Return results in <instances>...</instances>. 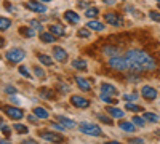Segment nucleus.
Segmentation results:
<instances>
[{"label":"nucleus","mask_w":160,"mask_h":144,"mask_svg":"<svg viewBox=\"0 0 160 144\" xmlns=\"http://www.w3.org/2000/svg\"><path fill=\"white\" fill-rule=\"evenodd\" d=\"M98 13H99V10L98 8H87V11H85V16L87 18H90V19H93V18H96L98 16Z\"/></svg>","instance_id":"nucleus-27"},{"label":"nucleus","mask_w":160,"mask_h":144,"mask_svg":"<svg viewBox=\"0 0 160 144\" xmlns=\"http://www.w3.org/2000/svg\"><path fill=\"white\" fill-rule=\"evenodd\" d=\"M53 55H55V59L58 62H66L68 58H69L68 51H66L64 48H61V47H55V48H53Z\"/></svg>","instance_id":"nucleus-9"},{"label":"nucleus","mask_w":160,"mask_h":144,"mask_svg":"<svg viewBox=\"0 0 160 144\" xmlns=\"http://www.w3.org/2000/svg\"><path fill=\"white\" fill-rule=\"evenodd\" d=\"M51 128H55V130H58V132H64V130H66V127H64L62 123H58V122H55V123H51Z\"/></svg>","instance_id":"nucleus-39"},{"label":"nucleus","mask_w":160,"mask_h":144,"mask_svg":"<svg viewBox=\"0 0 160 144\" xmlns=\"http://www.w3.org/2000/svg\"><path fill=\"white\" fill-rule=\"evenodd\" d=\"M3 111L7 112V115L13 120H21L24 117V112L19 109V107H3Z\"/></svg>","instance_id":"nucleus-7"},{"label":"nucleus","mask_w":160,"mask_h":144,"mask_svg":"<svg viewBox=\"0 0 160 144\" xmlns=\"http://www.w3.org/2000/svg\"><path fill=\"white\" fill-rule=\"evenodd\" d=\"M118 127L123 130V132H127V133H133V132H136V125L133 123V122H120L118 123Z\"/></svg>","instance_id":"nucleus-17"},{"label":"nucleus","mask_w":160,"mask_h":144,"mask_svg":"<svg viewBox=\"0 0 160 144\" xmlns=\"http://www.w3.org/2000/svg\"><path fill=\"white\" fill-rule=\"evenodd\" d=\"M87 27L91 29V31H96V32H102V31H104V24L99 22V21H90V22L87 24Z\"/></svg>","instance_id":"nucleus-20"},{"label":"nucleus","mask_w":160,"mask_h":144,"mask_svg":"<svg viewBox=\"0 0 160 144\" xmlns=\"http://www.w3.org/2000/svg\"><path fill=\"white\" fill-rule=\"evenodd\" d=\"M75 82H77L80 90H83V91H90L91 90V82L87 80V78H83V77H75Z\"/></svg>","instance_id":"nucleus-14"},{"label":"nucleus","mask_w":160,"mask_h":144,"mask_svg":"<svg viewBox=\"0 0 160 144\" xmlns=\"http://www.w3.org/2000/svg\"><path fill=\"white\" fill-rule=\"evenodd\" d=\"M141 95H142V98H144V99H148V101H154V99L158 96L157 90H155L154 87H149V85L142 87V90H141Z\"/></svg>","instance_id":"nucleus-6"},{"label":"nucleus","mask_w":160,"mask_h":144,"mask_svg":"<svg viewBox=\"0 0 160 144\" xmlns=\"http://www.w3.org/2000/svg\"><path fill=\"white\" fill-rule=\"evenodd\" d=\"M31 27H34L35 31H42V29H43L42 24H40L38 21H31Z\"/></svg>","instance_id":"nucleus-42"},{"label":"nucleus","mask_w":160,"mask_h":144,"mask_svg":"<svg viewBox=\"0 0 160 144\" xmlns=\"http://www.w3.org/2000/svg\"><path fill=\"white\" fill-rule=\"evenodd\" d=\"M101 95H106V96H117L118 95V91L114 85L111 83H101Z\"/></svg>","instance_id":"nucleus-11"},{"label":"nucleus","mask_w":160,"mask_h":144,"mask_svg":"<svg viewBox=\"0 0 160 144\" xmlns=\"http://www.w3.org/2000/svg\"><path fill=\"white\" fill-rule=\"evenodd\" d=\"M40 96H42V98H45V99H51L53 98V93H51V91L50 90H40Z\"/></svg>","instance_id":"nucleus-33"},{"label":"nucleus","mask_w":160,"mask_h":144,"mask_svg":"<svg viewBox=\"0 0 160 144\" xmlns=\"http://www.w3.org/2000/svg\"><path fill=\"white\" fill-rule=\"evenodd\" d=\"M142 117H144V120L152 122V123H157V122H160V117H158L157 114H154V112H146Z\"/></svg>","instance_id":"nucleus-24"},{"label":"nucleus","mask_w":160,"mask_h":144,"mask_svg":"<svg viewBox=\"0 0 160 144\" xmlns=\"http://www.w3.org/2000/svg\"><path fill=\"white\" fill-rule=\"evenodd\" d=\"M77 5H78L80 8H88V7H90V0H78Z\"/></svg>","instance_id":"nucleus-40"},{"label":"nucleus","mask_w":160,"mask_h":144,"mask_svg":"<svg viewBox=\"0 0 160 144\" xmlns=\"http://www.w3.org/2000/svg\"><path fill=\"white\" fill-rule=\"evenodd\" d=\"M56 120H58L59 123H62L66 128H74V127H75V122L71 120V119H68V117H64V115H58Z\"/></svg>","instance_id":"nucleus-19"},{"label":"nucleus","mask_w":160,"mask_h":144,"mask_svg":"<svg viewBox=\"0 0 160 144\" xmlns=\"http://www.w3.org/2000/svg\"><path fill=\"white\" fill-rule=\"evenodd\" d=\"M101 99L104 101V102H109V104H115L117 101L114 99V96H106V95H101Z\"/></svg>","instance_id":"nucleus-36"},{"label":"nucleus","mask_w":160,"mask_h":144,"mask_svg":"<svg viewBox=\"0 0 160 144\" xmlns=\"http://www.w3.org/2000/svg\"><path fill=\"white\" fill-rule=\"evenodd\" d=\"M10 26H11V19H8V18H0V31L10 29Z\"/></svg>","instance_id":"nucleus-28"},{"label":"nucleus","mask_w":160,"mask_h":144,"mask_svg":"<svg viewBox=\"0 0 160 144\" xmlns=\"http://www.w3.org/2000/svg\"><path fill=\"white\" fill-rule=\"evenodd\" d=\"M34 71H35V74H37V77H38V78H45V72H43V69H42V67H38V66H37Z\"/></svg>","instance_id":"nucleus-41"},{"label":"nucleus","mask_w":160,"mask_h":144,"mask_svg":"<svg viewBox=\"0 0 160 144\" xmlns=\"http://www.w3.org/2000/svg\"><path fill=\"white\" fill-rule=\"evenodd\" d=\"M71 104L78 109H87L90 106V101L82 98V96H71Z\"/></svg>","instance_id":"nucleus-10"},{"label":"nucleus","mask_w":160,"mask_h":144,"mask_svg":"<svg viewBox=\"0 0 160 144\" xmlns=\"http://www.w3.org/2000/svg\"><path fill=\"white\" fill-rule=\"evenodd\" d=\"M104 19H106V22H109L111 26H115V27H118V26H122L123 24V19H122V16L120 15H117V13H106L104 15Z\"/></svg>","instance_id":"nucleus-5"},{"label":"nucleus","mask_w":160,"mask_h":144,"mask_svg":"<svg viewBox=\"0 0 160 144\" xmlns=\"http://www.w3.org/2000/svg\"><path fill=\"white\" fill-rule=\"evenodd\" d=\"M19 74H21V75H24L26 78H32V74L29 72V69L26 67V66H19Z\"/></svg>","instance_id":"nucleus-32"},{"label":"nucleus","mask_w":160,"mask_h":144,"mask_svg":"<svg viewBox=\"0 0 160 144\" xmlns=\"http://www.w3.org/2000/svg\"><path fill=\"white\" fill-rule=\"evenodd\" d=\"M109 67L117 71V72H127L128 71V66H127V61H125V56H112L109 58Z\"/></svg>","instance_id":"nucleus-2"},{"label":"nucleus","mask_w":160,"mask_h":144,"mask_svg":"<svg viewBox=\"0 0 160 144\" xmlns=\"http://www.w3.org/2000/svg\"><path fill=\"white\" fill-rule=\"evenodd\" d=\"M64 19L68 21L69 24H77V22L80 21V16L77 15L75 11H71V10H68V11L64 13Z\"/></svg>","instance_id":"nucleus-15"},{"label":"nucleus","mask_w":160,"mask_h":144,"mask_svg":"<svg viewBox=\"0 0 160 144\" xmlns=\"http://www.w3.org/2000/svg\"><path fill=\"white\" fill-rule=\"evenodd\" d=\"M120 53V50L114 45H104L102 47V55L108 56V58H112V56H117Z\"/></svg>","instance_id":"nucleus-13"},{"label":"nucleus","mask_w":160,"mask_h":144,"mask_svg":"<svg viewBox=\"0 0 160 144\" xmlns=\"http://www.w3.org/2000/svg\"><path fill=\"white\" fill-rule=\"evenodd\" d=\"M40 40H42L43 43H53L56 40V35H53L51 32H42L40 34Z\"/></svg>","instance_id":"nucleus-22"},{"label":"nucleus","mask_w":160,"mask_h":144,"mask_svg":"<svg viewBox=\"0 0 160 144\" xmlns=\"http://www.w3.org/2000/svg\"><path fill=\"white\" fill-rule=\"evenodd\" d=\"M24 56H26V53H24V50H21V48H11V50H8L5 53V58L10 62H13V64H18L19 61H22Z\"/></svg>","instance_id":"nucleus-4"},{"label":"nucleus","mask_w":160,"mask_h":144,"mask_svg":"<svg viewBox=\"0 0 160 144\" xmlns=\"http://www.w3.org/2000/svg\"><path fill=\"white\" fill-rule=\"evenodd\" d=\"M29 122L31 123H37V117L35 115H29Z\"/></svg>","instance_id":"nucleus-45"},{"label":"nucleus","mask_w":160,"mask_h":144,"mask_svg":"<svg viewBox=\"0 0 160 144\" xmlns=\"http://www.w3.org/2000/svg\"><path fill=\"white\" fill-rule=\"evenodd\" d=\"M16 91H18V90H16L15 87H7V88H5V93H8V95H15Z\"/></svg>","instance_id":"nucleus-44"},{"label":"nucleus","mask_w":160,"mask_h":144,"mask_svg":"<svg viewBox=\"0 0 160 144\" xmlns=\"http://www.w3.org/2000/svg\"><path fill=\"white\" fill-rule=\"evenodd\" d=\"M38 61L42 64H45V66H53V59L47 55H38Z\"/></svg>","instance_id":"nucleus-29"},{"label":"nucleus","mask_w":160,"mask_h":144,"mask_svg":"<svg viewBox=\"0 0 160 144\" xmlns=\"http://www.w3.org/2000/svg\"><path fill=\"white\" fill-rule=\"evenodd\" d=\"M50 32L53 35H58V37H62L66 34V31H64V27H62L61 24H51L50 26Z\"/></svg>","instance_id":"nucleus-18"},{"label":"nucleus","mask_w":160,"mask_h":144,"mask_svg":"<svg viewBox=\"0 0 160 144\" xmlns=\"http://www.w3.org/2000/svg\"><path fill=\"white\" fill-rule=\"evenodd\" d=\"M34 115L37 117V119H40V120H45V119H48V111L47 109H43V107H35L34 109Z\"/></svg>","instance_id":"nucleus-21"},{"label":"nucleus","mask_w":160,"mask_h":144,"mask_svg":"<svg viewBox=\"0 0 160 144\" xmlns=\"http://www.w3.org/2000/svg\"><path fill=\"white\" fill-rule=\"evenodd\" d=\"M72 67L77 71H87V61L83 59H74L72 61Z\"/></svg>","instance_id":"nucleus-23"},{"label":"nucleus","mask_w":160,"mask_h":144,"mask_svg":"<svg viewBox=\"0 0 160 144\" xmlns=\"http://www.w3.org/2000/svg\"><path fill=\"white\" fill-rule=\"evenodd\" d=\"M149 18L157 21V22H160V13L158 11H149Z\"/></svg>","instance_id":"nucleus-35"},{"label":"nucleus","mask_w":160,"mask_h":144,"mask_svg":"<svg viewBox=\"0 0 160 144\" xmlns=\"http://www.w3.org/2000/svg\"><path fill=\"white\" fill-rule=\"evenodd\" d=\"M133 123L138 125V127H144V119H141V117H133Z\"/></svg>","instance_id":"nucleus-38"},{"label":"nucleus","mask_w":160,"mask_h":144,"mask_svg":"<svg viewBox=\"0 0 160 144\" xmlns=\"http://www.w3.org/2000/svg\"><path fill=\"white\" fill-rule=\"evenodd\" d=\"M0 123H2V117H0Z\"/></svg>","instance_id":"nucleus-50"},{"label":"nucleus","mask_w":160,"mask_h":144,"mask_svg":"<svg viewBox=\"0 0 160 144\" xmlns=\"http://www.w3.org/2000/svg\"><path fill=\"white\" fill-rule=\"evenodd\" d=\"M138 98H139L138 93H128V95H123V99H125V101H136Z\"/></svg>","instance_id":"nucleus-34"},{"label":"nucleus","mask_w":160,"mask_h":144,"mask_svg":"<svg viewBox=\"0 0 160 144\" xmlns=\"http://www.w3.org/2000/svg\"><path fill=\"white\" fill-rule=\"evenodd\" d=\"M125 61L130 72L135 74H144V72H152L157 69V61L149 55L148 51L142 50H130L125 53Z\"/></svg>","instance_id":"nucleus-1"},{"label":"nucleus","mask_w":160,"mask_h":144,"mask_svg":"<svg viewBox=\"0 0 160 144\" xmlns=\"http://www.w3.org/2000/svg\"><path fill=\"white\" fill-rule=\"evenodd\" d=\"M40 2H50V0H40Z\"/></svg>","instance_id":"nucleus-49"},{"label":"nucleus","mask_w":160,"mask_h":144,"mask_svg":"<svg viewBox=\"0 0 160 144\" xmlns=\"http://www.w3.org/2000/svg\"><path fill=\"white\" fill-rule=\"evenodd\" d=\"M130 142H138V144H139V142H144V141H142L141 138H135V139H131Z\"/></svg>","instance_id":"nucleus-47"},{"label":"nucleus","mask_w":160,"mask_h":144,"mask_svg":"<svg viewBox=\"0 0 160 144\" xmlns=\"http://www.w3.org/2000/svg\"><path fill=\"white\" fill-rule=\"evenodd\" d=\"M15 130H16V132H18L19 135H26V133L29 132V130H28V127H24V125H19V123H15Z\"/></svg>","instance_id":"nucleus-31"},{"label":"nucleus","mask_w":160,"mask_h":144,"mask_svg":"<svg viewBox=\"0 0 160 144\" xmlns=\"http://www.w3.org/2000/svg\"><path fill=\"white\" fill-rule=\"evenodd\" d=\"M106 111H108V114L111 117H114V119H123L125 117V112L122 109H118V107H108Z\"/></svg>","instance_id":"nucleus-16"},{"label":"nucleus","mask_w":160,"mask_h":144,"mask_svg":"<svg viewBox=\"0 0 160 144\" xmlns=\"http://www.w3.org/2000/svg\"><path fill=\"white\" fill-rule=\"evenodd\" d=\"M40 138L48 141V142H62L64 138L61 135H56V133H51V132H42L40 133Z\"/></svg>","instance_id":"nucleus-8"},{"label":"nucleus","mask_w":160,"mask_h":144,"mask_svg":"<svg viewBox=\"0 0 160 144\" xmlns=\"http://www.w3.org/2000/svg\"><path fill=\"white\" fill-rule=\"evenodd\" d=\"M0 132H2L5 136H10V128H8V125H2V123H0Z\"/></svg>","instance_id":"nucleus-43"},{"label":"nucleus","mask_w":160,"mask_h":144,"mask_svg":"<svg viewBox=\"0 0 160 144\" xmlns=\"http://www.w3.org/2000/svg\"><path fill=\"white\" fill-rule=\"evenodd\" d=\"M98 117V119L102 122V123H106V125H112L114 122H112V119H111V117H108V115H104V114H98L96 115Z\"/></svg>","instance_id":"nucleus-30"},{"label":"nucleus","mask_w":160,"mask_h":144,"mask_svg":"<svg viewBox=\"0 0 160 144\" xmlns=\"http://www.w3.org/2000/svg\"><path fill=\"white\" fill-rule=\"evenodd\" d=\"M80 132L88 135V136H102L101 128L95 123H90V122H82L80 123Z\"/></svg>","instance_id":"nucleus-3"},{"label":"nucleus","mask_w":160,"mask_h":144,"mask_svg":"<svg viewBox=\"0 0 160 144\" xmlns=\"http://www.w3.org/2000/svg\"><path fill=\"white\" fill-rule=\"evenodd\" d=\"M77 34H78V37H82V38H88L90 37V31L88 29H80Z\"/></svg>","instance_id":"nucleus-37"},{"label":"nucleus","mask_w":160,"mask_h":144,"mask_svg":"<svg viewBox=\"0 0 160 144\" xmlns=\"http://www.w3.org/2000/svg\"><path fill=\"white\" fill-rule=\"evenodd\" d=\"M19 32H21L24 37H34V35H35V29H34V27H21Z\"/></svg>","instance_id":"nucleus-26"},{"label":"nucleus","mask_w":160,"mask_h":144,"mask_svg":"<svg viewBox=\"0 0 160 144\" xmlns=\"http://www.w3.org/2000/svg\"><path fill=\"white\" fill-rule=\"evenodd\" d=\"M102 2H104L106 5H114V3H115V0H102Z\"/></svg>","instance_id":"nucleus-46"},{"label":"nucleus","mask_w":160,"mask_h":144,"mask_svg":"<svg viewBox=\"0 0 160 144\" xmlns=\"http://www.w3.org/2000/svg\"><path fill=\"white\" fill-rule=\"evenodd\" d=\"M125 107H127V111H131V112H141L142 111V107L138 106V104H135V101H128L125 104Z\"/></svg>","instance_id":"nucleus-25"},{"label":"nucleus","mask_w":160,"mask_h":144,"mask_svg":"<svg viewBox=\"0 0 160 144\" xmlns=\"http://www.w3.org/2000/svg\"><path fill=\"white\" fill-rule=\"evenodd\" d=\"M157 7H158V10H160V0H157Z\"/></svg>","instance_id":"nucleus-48"},{"label":"nucleus","mask_w":160,"mask_h":144,"mask_svg":"<svg viewBox=\"0 0 160 144\" xmlns=\"http://www.w3.org/2000/svg\"><path fill=\"white\" fill-rule=\"evenodd\" d=\"M26 7H28L29 10L35 11V13H45L47 11V7L43 3H40V2H35V0H31V2L26 3Z\"/></svg>","instance_id":"nucleus-12"}]
</instances>
